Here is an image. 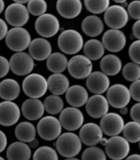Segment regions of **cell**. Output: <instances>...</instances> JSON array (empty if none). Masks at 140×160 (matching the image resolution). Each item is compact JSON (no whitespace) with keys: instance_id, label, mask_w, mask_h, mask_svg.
<instances>
[{"instance_id":"obj_17","label":"cell","mask_w":140,"mask_h":160,"mask_svg":"<svg viewBox=\"0 0 140 160\" xmlns=\"http://www.w3.org/2000/svg\"><path fill=\"white\" fill-rule=\"evenodd\" d=\"M79 137L82 144L88 147H94L99 144L100 140L103 137V133L98 124L87 123L80 128Z\"/></svg>"},{"instance_id":"obj_48","label":"cell","mask_w":140,"mask_h":160,"mask_svg":"<svg viewBox=\"0 0 140 160\" xmlns=\"http://www.w3.org/2000/svg\"><path fill=\"white\" fill-rule=\"evenodd\" d=\"M128 112V109L127 108V106L120 109V113L121 116H122V115H127Z\"/></svg>"},{"instance_id":"obj_53","label":"cell","mask_w":140,"mask_h":160,"mask_svg":"<svg viewBox=\"0 0 140 160\" xmlns=\"http://www.w3.org/2000/svg\"><path fill=\"white\" fill-rule=\"evenodd\" d=\"M115 2L119 4V3H124L126 2V1L125 0H115Z\"/></svg>"},{"instance_id":"obj_33","label":"cell","mask_w":140,"mask_h":160,"mask_svg":"<svg viewBox=\"0 0 140 160\" xmlns=\"http://www.w3.org/2000/svg\"><path fill=\"white\" fill-rule=\"evenodd\" d=\"M123 137L129 143H137L140 141V123L129 121L124 124L122 129Z\"/></svg>"},{"instance_id":"obj_5","label":"cell","mask_w":140,"mask_h":160,"mask_svg":"<svg viewBox=\"0 0 140 160\" xmlns=\"http://www.w3.org/2000/svg\"><path fill=\"white\" fill-rule=\"evenodd\" d=\"M62 127L58 118L47 115L42 117L37 124L36 131L41 138L52 141L56 140L61 135Z\"/></svg>"},{"instance_id":"obj_50","label":"cell","mask_w":140,"mask_h":160,"mask_svg":"<svg viewBox=\"0 0 140 160\" xmlns=\"http://www.w3.org/2000/svg\"><path fill=\"white\" fill-rule=\"evenodd\" d=\"M107 142H108V139L105 138V137H103V138H101V140H100V142H99V143L101 144V145L103 146V147H105L106 145H107Z\"/></svg>"},{"instance_id":"obj_32","label":"cell","mask_w":140,"mask_h":160,"mask_svg":"<svg viewBox=\"0 0 140 160\" xmlns=\"http://www.w3.org/2000/svg\"><path fill=\"white\" fill-rule=\"evenodd\" d=\"M43 105L44 111L54 116L60 114L62 111L64 103L61 97L52 94L44 99Z\"/></svg>"},{"instance_id":"obj_55","label":"cell","mask_w":140,"mask_h":160,"mask_svg":"<svg viewBox=\"0 0 140 160\" xmlns=\"http://www.w3.org/2000/svg\"><path fill=\"white\" fill-rule=\"evenodd\" d=\"M0 160H6V159L3 158H2V156H0Z\"/></svg>"},{"instance_id":"obj_31","label":"cell","mask_w":140,"mask_h":160,"mask_svg":"<svg viewBox=\"0 0 140 160\" xmlns=\"http://www.w3.org/2000/svg\"><path fill=\"white\" fill-rule=\"evenodd\" d=\"M84 55L90 61L101 59L105 54V49L101 41L97 39H90L83 47Z\"/></svg>"},{"instance_id":"obj_20","label":"cell","mask_w":140,"mask_h":160,"mask_svg":"<svg viewBox=\"0 0 140 160\" xmlns=\"http://www.w3.org/2000/svg\"><path fill=\"white\" fill-rule=\"evenodd\" d=\"M28 51V54L34 60L43 62L47 60L51 54L52 47L48 40L43 38H36L30 42Z\"/></svg>"},{"instance_id":"obj_12","label":"cell","mask_w":140,"mask_h":160,"mask_svg":"<svg viewBox=\"0 0 140 160\" xmlns=\"http://www.w3.org/2000/svg\"><path fill=\"white\" fill-rule=\"evenodd\" d=\"M4 16L6 21L13 28H23L29 19L27 7L16 2L11 3L6 8Z\"/></svg>"},{"instance_id":"obj_9","label":"cell","mask_w":140,"mask_h":160,"mask_svg":"<svg viewBox=\"0 0 140 160\" xmlns=\"http://www.w3.org/2000/svg\"><path fill=\"white\" fill-rule=\"evenodd\" d=\"M104 13L105 22L112 29L120 30L126 26L129 18L125 8L118 4L109 6Z\"/></svg>"},{"instance_id":"obj_18","label":"cell","mask_w":140,"mask_h":160,"mask_svg":"<svg viewBox=\"0 0 140 160\" xmlns=\"http://www.w3.org/2000/svg\"><path fill=\"white\" fill-rule=\"evenodd\" d=\"M109 104L103 95H94L88 98L86 104V110L88 115L94 119L102 118L108 113Z\"/></svg>"},{"instance_id":"obj_41","label":"cell","mask_w":140,"mask_h":160,"mask_svg":"<svg viewBox=\"0 0 140 160\" xmlns=\"http://www.w3.org/2000/svg\"><path fill=\"white\" fill-rule=\"evenodd\" d=\"M140 81H134L131 83L129 87V93L131 95V98H133L136 102H139L140 101Z\"/></svg>"},{"instance_id":"obj_10","label":"cell","mask_w":140,"mask_h":160,"mask_svg":"<svg viewBox=\"0 0 140 160\" xmlns=\"http://www.w3.org/2000/svg\"><path fill=\"white\" fill-rule=\"evenodd\" d=\"M9 63L13 73L21 77L31 74L35 66L34 60L25 52L14 53L10 58Z\"/></svg>"},{"instance_id":"obj_3","label":"cell","mask_w":140,"mask_h":160,"mask_svg":"<svg viewBox=\"0 0 140 160\" xmlns=\"http://www.w3.org/2000/svg\"><path fill=\"white\" fill-rule=\"evenodd\" d=\"M22 89L29 98L39 99L44 96L48 90L47 80L40 74L31 73L23 81Z\"/></svg>"},{"instance_id":"obj_11","label":"cell","mask_w":140,"mask_h":160,"mask_svg":"<svg viewBox=\"0 0 140 160\" xmlns=\"http://www.w3.org/2000/svg\"><path fill=\"white\" fill-rule=\"evenodd\" d=\"M59 121L64 129L72 132L80 129L84 125V115L79 108L70 106L62 110Z\"/></svg>"},{"instance_id":"obj_24","label":"cell","mask_w":140,"mask_h":160,"mask_svg":"<svg viewBox=\"0 0 140 160\" xmlns=\"http://www.w3.org/2000/svg\"><path fill=\"white\" fill-rule=\"evenodd\" d=\"M32 150L28 144L17 141L10 144L6 150L8 160H30Z\"/></svg>"},{"instance_id":"obj_52","label":"cell","mask_w":140,"mask_h":160,"mask_svg":"<svg viewBox=\"0 0 140 160\" xmlns=\"http://www.w3.org/2000/svg\"><path fill=\"white\" fill-rule=\"evenodd\" d=\"M28 2L29 1H27V0H16V1H14V2L20 3V4L22 5H25V3H28Z\"/></svg>"},{"instance_id":"obj_8","label":"cell","mask_w":140,"mask_h":160,"mask_svg":"<svg viewBox=\"0 0 140 160\" xmlns=\"http://www.w3.org/2000/svg\"><path fill=\"white\" fill-rule=\"evenodd\" d=\"M34 28L37 33L43 38L55 36L60 31V22L55 15L45 13L39 17L35 21Z\"/></svg>"},{"instance_id":"obj_39","label":"cell","mask_w":140,"mask_h":160,"mask_svg":"<svg viewBox=\"0 0 140 160\" xmlns=\"http://www.w3.org/2000/svg\"><path fill=\"white\" fill-rule=\"evenodd\" d=\"M140 41L137 40L133 42L128 48V56L132 62L135 63L139 64L140 63Z\"/></svg>"},{"instance_id":"obj_2","label":"cell","mask_w":140,"mask_h":160,"mask_svg":"<svg viewBox=\"0 0 140 160\" xmlns=\"http://www.w3.org/2000/svg\"><path fill=\"white\" fill-rule=\"evenodd\" d=\"M84 44V38L81 34L73 29L62 32L58 39L60 50L67 55L77 54L83 48Z\"/></svg>"},{"instance_id":"obj_6","label":"cell","mask_w":140,"mask_h":160,"mask_svg":"<svg viewBox=\"0 0 140 160\" xmlns=\"http://www.w3.org/2000/svg\"><path fill=\"white\" fill-rule=\"evenodd\" d=\"M92 61L84 55H77L68 62L67 70L69 74L75 79H85L92 72Z\"/></svg>"},{"instance_id":"obj_19","label":"cell","mask_w":140,"mask_h":160,"mask_svg":"<svg viewBox=\"0 0 140 160\" xmlns=\"http://www.w3.org/2000/svg\"><path fill=\"white\" fill-rule=\"evenodd\" d=\"M86 87L94 95H103L110 87V79L101 71L92 72L86 78Z\"/></svg>"},{"instance_id":"obj_4","label":"cell","mask_w":140,"mask_h":160,"mask_svg":"<svg viewBox=\"0 0 140 160\" xmlns=\"http://www.w3.org/2000/svg\"><path fill=\"white\" fill-rule=\"evenodd\" d=\"M32 41L29 32L23 28H13L8 30L5 37L7 47L16 52H24Z\"/></svg>"},{"instance_id":"obj_1","label":"cell","mask_w":140,"mask_h":160,"mask_svg":"<svg viewBox=\"0 0 140 160\" xmlns=\"http://www.w3.org/2000/svg\"><path fill=\"white\" fill-rule=\"evenodd\" d=\"M57 153L65 158H75L82 149V142L78 135L68 132L61 134L56 139Z\"/></svg>"},{"instance_id":"obj_38","label":"cell","mask_w":140,"mask_h":160,"mask_svg":"<svg viewBox=\"0 0 140 160\" xmlns=\"http://www.w3.org/2000/svg\"><path fill=\"white\" fill-rule=\"evenodd\" d=\"M81 160H107V155L99 147H89L83 152Z\"/></svg>"},{"instance_id":"obj_29","label":"cell","mask_w":140,"mask_h":160,"mask_svg":"<svg viewBox=\"0 0 140 160\" xmlns=\"http://www.w3.org/2000/svg\"><path fill=\"white\" fill-rule=\"evenodd\" d=\"M14 134L19 142L30 143L36 139V128L29 121H22L14 129Z\"/></svg>"},{"instance_id":"obj_49","label":"cell","mask_w":140,"mask_h":160,"mask_svg":"<svg viewBox=\"0 0 140 160\" xmlns=\"http://www.w3.org/2000/svg\"><path fill=\"white\" fill-rule=\"evenodd\" d=\"M29 144L30 145H29V146L30 148H36L38 147V145H39V140H38L37 139L34 140L32 142L29 143Z\"/></svg>"},{"instance_id":"obj_42","label":"cell","mask_w":140,"mask_h":160,"mask_svg":"<svg viewBox=\"0 0 140 160\" xmlns=\"http://www.w3.org/2000/svg\"><path fill=\"white\" fill-rule=\"evenodd\" d=\"M10 70L9 61L5 57L0 55V78L7 76Z\"/></svg>"},{"instance_id":"obj_44","label":"cell","mask_w":140,"mask_h":160,"mask_svg":"<svg viewBox=\"0 0 140 160\" xmlns=\"http://www.w3.org/2000/svg\"><path fill=\"white\" fill-rule=\"evenodd\" d=\"M8 32V28L6 22L0 18V41L5 38Z\"/></svg>"},{"instance_id":"obj_22","label":"cell","mask_w":140,"mask_h":160,"mask_svg":"<svg viewBox=\"0 0 140 160\" xmlns=\"http://www.w3.org/2000/svg\"><path fill=\"white\" fill-rule=\"evenodd\" d=\"M55 6L60 16L66 19H73L81 14L83 3L79 0H59Z\"/></svg>"},{"instance_id":"obj_54","label":"cell","mask_w":140,"mask_h":160,"mask_svg":"<svg viewBox=\"0 0 140 160\" xmlns=\"http://www.w3.org/2000/svg\"><path fill=\"white\" fill-rule=\"evenodd\" d=\"M64 160H80L79 159H77L76 158H66Z\"/></svg>"},{"instance_id":"obj_13","label":"cell","mask_w":140,"mask_h":160,"mask_svg":"<svg viewBox=\"0 0 140 160\" xmlns=\"http://www.w3.org/2000/svg\"><path fill=\"white\" fill-rule=\"evenodd\" d=\"M106 98L109 105L119 109L127 106L131 99L128 87L120 83L114 84L109 87Z\"/></svg>"},{"instance_id":"obj_16","label":"cell","mask_w":140,"mask_h":160,"mask_svg":"<svg viewBox=\"0 0 140 160\" xmlns=\"http://www.w3.org/2000/svg\"><path fill=\"white\" fill-rule=\"evenodd\" d=\"M21 115L18 106L11 101L0 102V125L4 127H11L19 121Z\"/></svg>"},{"instance_id":"obj_15","label":"cell","mask_w":140,"mask_h":160,"mask_svg":"<svg viewBox=\"0 0 140 160\" xmlns=\"http://www.w3.org/2000/svg\"><path fill=\"white\" fill-rule=\"evenodd\" d=\"M101 42L106 50L111 52H118L125 47L127 37L121 30L110 29L104 33Z\"/></svg>"},{"instance_id":"obj_40","label":"cell","mask_w":140,"mask_h":160,"mask_svg":"<svg viewBox=\"0 0 140 160\" xmlns=\"http://www.w3.org/2000/svg\"><path fill=\"white\" fill-rule=\"evenodd\" d=\"M127 13L128 17L130 16L135 20L139 21L140 19V2L139 0L131 2L127 7Z\"/></svg>"},{"instance_id":"obj_26","label":"cell","mask_w":140,"mask_h":160,"mask_svg":"<svg viewBox=\"0 0 140 160\" xmlns=\"http://www.w3.org/2000/svg\"><path fill=\"white\" fill-rule=\"evenodd\" d=\"M81 29L87 36L92 38L97 37L103 32V21L96 15H89L82 21Z\"/></svg>"},{"instance_id":"obj_35","label":"cell","mask_w":140,"mask_h":160,"mask_svg":"<svg viewBox=\"0 0 140 160\" xmlns=\"http://www.w3.org/2000/svg\"><path fill=\"white\" fill-rule=\"evenodd\" d=\"M122 74L123 77L128 81L133 82L138 81L140 78L139 65L133 62L127 63L122 68Z\"/></svg>"},{"instance_id":"obj_43","label":"cell","mask_w":140,"mask_h":160,"mask_svg":"<svg viewBox=\"0 0 140 160\" xmlns=\"http://www.w3.org/2000/svg\"><path fill=\"white\" fill-rule=\"evenodd\" d=\"M140 104L139 102L136 103L132 106L130 110V116L133 121L137 122L140 123Z\"/></svg>"},{"instance_id":"obj_34","label":"cell","mask_w":140,"mask_h":160,"mask_svg":"<svg viewBox=\"0 0 140 160\" xmlns=\"http://www.w3.org/2000/svg\"><path fill=\"white\" fill-rule=\"evenodd\" d=\"M33 160H59L58 153L49 146H42L36 148L33 154Z\"/></svg>"},{"instance_id":"obj_30","label":"cell","mask_w":140,"mask_h":160,"mask_svg":"<svg viewBox=\"0 0 140 160\" xmlns=\"http://www.w3.org/2000/svg\"><path fill=\"white\" fill-rule=\"evenodd\" d=\"M68 60L66 56L62 52H55L49 55L47 59L46 66L47 69L53 74L62 73L67 69Z\"/></svg>"},{"instance_id":"obj_21","label":"cell","mask_w":140,"mask_h":160,"mask_svg":"<svg viewBox=\"0 0 140 160\" xmlns=\"http://www.w3.org/2000/svg\"><path fill=\"white\" fill-rule=\"evenodd\" d=\"M21 112L28 121L40 119L44 113L43 102L39 99H27L23 102Z\"/></svg>"},{"instance_id":"obj_28","label":"cell","mask_w":140,"mask_h":160,"mask_svg":"<svg viewBox=\"0 0 140 160\" xmlns=\"http://www.w3.org/2000/svg\"><path fill=\"white\" fill-rule=\"evenodd\" d=\"M101 72L107 76H116L119 74L122 68V61L118 56L109 54L103 56L100 62Z\"/></svg>"},{"instance_id":"obj_46","label":"cell","mask_w":140,"mask_h":160,"mask_svg":"<svg viewBox=\"0 0 140 160\" xmlns=\"http://www.w3.org/2000/svg\"><path fill=\"white\" fill-rule=\"evenodd\" d=\"M132 32L135 38L140 39V21H136V22L132 27Z\"/></svg>"},{"instance_id":"obj_14","label":"cell","mask_w":140,"mask_h":160,"mask_svg":"<svg viewBox=\"0 0 140 160\" xmlns=\"http://www.w3.org/2000/svg\"><path fill=\"white\" fill-rule=\"evenodd\" d=\"M124 124V119L119 114L108 112L101 118L99 126L103 134L113 137L122 133Z\"/></svg>"},{"instance_id":"obj_25","label":"cell","mask_w":140,"mask_h":160,"mask_svg":"<svg viewBox=\"0 0 140 160\" xmlns=\"http://www.w3.org/2000/svg\"><path fill=\"white\" fill-rule=\"evenodd\" d=\"M48 89L53 95L61 96L66 93L70 87V81L62 73L53 74L47 79Z\"/></svg>"},{"instance_id":"obj_7","label":"cell","mask_w":140,"mask_h":160,"mask_svg":"<svg viewBox=\"0 0 140 160\" xmlns=\"http://www.w3.org/2000/svg\"><path fill=\"white\" fill-rule=\"evenodd\" d=\"M131 151L130 143L123 136H116L108 139L105 147V153L112 160H122L127 158Z\"/></svg>"},{"instance_id":"obj_37","label":"cell","mask_w":140,"mask_h":160,"mask_svg":"<svg viewBox=\"0 0 140 160\" xmlns=\"http://www.w3.org/2000/svg\"><path fill=\"white\" fill-rule=\"evenodd\" d=\"M26 7L29 14L35 17H40L46 13L48 4L44 0H31L28 2Z\"/></svg>"},{"instance_id":"obj_36","label":"cell","mask_w":140,"mask_h":160,"mask_svg":"<svg viewBox=\"0 0 140 160\" xmlns=\"http://www.w3.org/2000/svg\"><path fill=\"white\" fill-rule=\"evenodd\" d=\"M84 5L86 8L90 12L94 14H99L105 12L110 6V2L109 0H99V1L86 0L84 1Z\"/></svg>"},{"instance_id":"obj_45","label":"cell","mask_w":140,"mask_h":160,"mask_svg":"<svg viewBox=\"0 0 140 160\" xmlns=\"http://www.w3.org/2000/svg\"><path fill=\"white\" fill-rule=\"evenodd\" d=\"M8 144V139L6 134L0 129V153L4 151Z\"/></svg>"},{"instance_id":"obj_27","label":"cell","mask_w":140,"mask_h":160,"mask_svg":"<svg viewBox=\"0 0 140 160\" xmlns=\"http://www.w3.org/2000/svg\"><path fill=\"white\" fill-rule=\"evenodd\" d=\"M21 87L13 78H6L0 82V98L4 101L13 100L19 96Z\"/></svg>"},{"instance_id":"obj_51","label":"cell","mask_w":140,"mask_h":160,"mask_svg":"<svg viewBox=\"0 0 140 160\" xmlns=\"http://www.w3.org/2000/svg\"><path fill=\"white\" fill-rule=\"evenodd\" d=\"M5 8V2L3 0H0V14L3 12Z\"/></svg>"},{"instance_id":"obj_47","label":"cell","mask_w":140,"mask_h":160,"mask_svg":"<svg viewBox=\"0 0 140 160\" xmlns=\"http://www.w3.org/2000/svg\"><path fill=\"white\" fill-rule=\"evenodd\" d=\"M125 160H140V155L137 153L132 154L125 158Z\"/></svg>"},{"instance_id":"obj_23","label":"cell","mask_w":140,"mask_h":160,"mask_svg":"<svg viewBox=\"0 0 140 160\" xmlns=\"http://www.w3.org/2000/svg\"><path fill=\"white\" fill-rule=\"evenodd\" d=\"M88 98V91L84 87L79 85L69 87L66 92V100L72 107L78 108L86 105Z\"/></svg>"}]
</instances>
